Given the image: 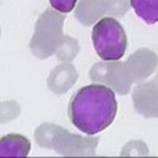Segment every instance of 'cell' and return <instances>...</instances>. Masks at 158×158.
I'll return each mask as SVG.
<instances>
[{"mask_svg": "<svg viewBox=\"0 0 158 158\" xmlns=\"http://www.w3.org/2000/svg\"><path fill=\"white\" fill-rule=\"evenodd\" d=\"M78 52H79V43L78 42L75 40V39L69 38V36H64L63 42L60 43L57 52H56V56H57V58L60 61L67 63V61L74 60Z\"/></svg>", "mask_w": 158, "mask_h": 158, "instance_id": "obj_11", "label": "cell"}, {"mask_svg": "<svg viewBox=\"0 0 158 158\" xmlns=\"http://www.w3.org/2000/svg\"><path fill=\"white\" fill-rule=\"evenodd\" d=\"M117 108L114 89L94 83L83 86L72 96L68 106V115L78 131L93 136L114 122Z\"/></svg>", "mask_w": 158, "mask_h": 158, "instance_id": "obj_1", "label": "cell"}, {"mask_svg": "<svg viewBox=\"0 0 158 158\" xmlns=\"http://www.w3.org/2000/svg\"><path fill=\"white\" fill-rule=\"evenodd\" d=\"M57 10H46L44 14L39 17L35 28V35L29 43L32 53L40 60L49 58L52 54H56L60 43L63 42V25L64 14L56 13Z\"/></svg>", "mask_w": 158, "mask_h": 158, "instance_id": "obj_3", "label": "cell"}, {"mask_svg": "<svg viewBox=\"0 0 158 158\" xmlns=\"http://www.w3.org/2000/svg\"><path fill=\"white\" fill-rule=\"evenodd\" d=\"M78 0H50V6H52L54 10L60 11L63 14H68L71 13L75 8Z\"/></svg>", "mask_w": 158, "mask_h": 158, "instance_id": "obj_12", "label": "cell"}, {"mask_svg": "<svg viewBox=\"0 0 158 158\" xmlns=\"http://www.w3.org/2000/svg\"><path fill=\"white\" fill-rule=\"evenodd\" d=\"M103 14H110V0H81L75 11L77 19L90 25Z\"/></svg>", "mask_w": 158, "mask_h": 158, "instance_id": "obj_7", "label": "cell"}, {"mask_svg": "<svg viewBox=\"0 0 158 158\" xmlns=\"http://www.w3.org/2000/svg\"><path fill=\"white\" fill-rule=\"evenodd\" d=\"M92 40L96 53L103 61L121 60L128 46L125 29L114 17H106L96 22L92 31Z\"/></svg>", "mask_w": 158, "mask_h": 158, "instance_id": "obj_2", "label": "cell"}, {"mask_svg": "<svg viewBox=\"0 0 158 158\" xmlns=\"http://www.w3.org/2000/svg\"><path fill=\"white\" fill-rule=\"evenodd\" d=\"M129 3L136 15L146 24L153 25L158 22V0H129Z\"/></svg>", "mask_w": 158, "mask_h": 158, "instance_id": "obj_10", "label": "cell"}, {"mask_svg": "<svg viewBox=\"0 0 158 158\" xmlns=\"http://www.w3.org/2000/svg\"><path fill=\"white\" fill-rule=\"evenodd\" d=\"M133 104L139 114L147 118L158 117V82H146L133 90Z\"/></svg>", "mask_w": 158, "mask_h": 158, "instance_id": "obj_5", "label": "cell"}, {"mask_svg": "<svg viewBox=\"0 0 158 158\" xmlns=\"http://www.w3.org/2000/svg\"><path fill=\"white\" fill-rule=\"evenodd\" d=\"M31 150V142L21 135H6L0 140L2 157H27Z\"/></svg>", "mask_w": 158, "mask_h": 158, "instance_id": "obj_9", "label": "cell"}, {"mask_svg": "<svg viewBox=\"0 0 158 158\" xmlns=\"http://www.w3.org/2000/svg\"><path fill=\"white\" fill-rule=\"evenodd\" d=\"M126 61L131 65L135 82H139L142 79H146L154 71V68L157 67L158 58L153 52L142 49L137 50L135 54H132Z\"/></svg>", "mask_w": 158, "mask_h": 158, "instance_id": "obj_6", "label": "cell"}, {"mask_svg": "<svg viewBox=\"0 0 158 158\" xmlns=\"http://www.w3.org/2000/svg\"><path fill=\"white\" fill-rule=\"evenodd\" d=\"M156 81H157V82H158V75H157V78H156Z\"/></svg>", "mask_w": 158, "mask_h": 158, "instance_id": "obj_13", "label": "cell"}, {"mask_svg": "<svg viewBox=\"0 0 158 158\" xmlns=\"http://www.w3.org/2000/svg\"><path fill=\"white\" fill-rule=\"evenodd\" d=\"M90 78L94 82L110 85L112 89L117 90L121 94H128L131 83L135 82L128 61L125 63L107 61V63L94 64L90 71Z\"/></svg>", "mask_w": 158, "mask_h": 158, "instance_id": "obj_4", "label": "cell"}, {"mask_svg": "<svg viewBox=\"0 0 158 158\" xmlns=\"http://www.w3.org/2000/svg\"><path fill=\"white\" fill-rule=\"evenodd\" d=\"M78 78V74L71 64H63L53 69L49 77V87L56 94L65 93L72 85L75 83Z\"/></svg>", "mask_w": 158, "mask_h": 158, "instance_id": "obj_8", "label": "cell"}]
</instances>
